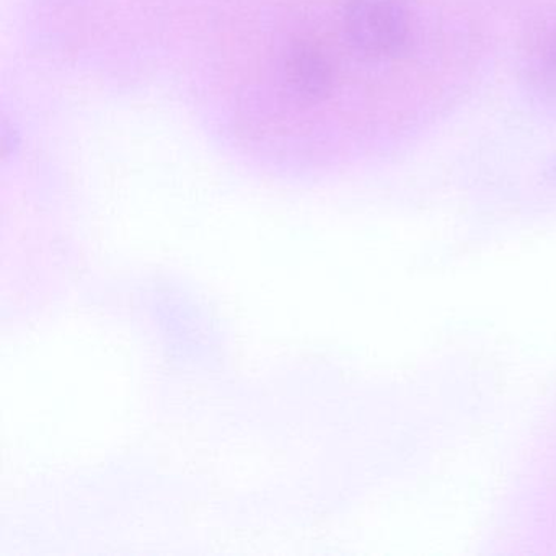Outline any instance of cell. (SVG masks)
Wrapping results in <instances>:
<instances>
[{"instance_id":"2","label":"cell","mask_w":556,"mask_h":556,"mask_svg":"<svg viewBox=\"0 0 556 556\" xmlns=\"http://www.w3.org/2000/svg\"><path fill=\"white\" fill-rule=\"evenodd\" d=\"M286 73L292 90L311 102L325 99L333 86V64L317 41H294L286 58Z\"/></svg>"},{"instance_id":"3","label":"cell","mask_w":556,"mask_h":556,"mask_svg":"<svg viewBox=\"0 0 556 556\" xmlns=\"http://www.w3.org/2000/svg\"><path fill=\"white\" fill-rule=\"evenodd\" d=\"M529 58L533 80L556 92V21L535 31L530 40Z\"/></svg>"},{"instance_id":"1","label":"cell","mask_w":556,"mask_h":556,"mask_svg":"<svg viewBox=\"0 0 556 556\" xmlns=\"http://www.w3.org/2000/svg\"><path fill=\"white\" fill-rule=\"evenodd\" d=\"M343 28L357 53L390 60L412 43L413 15L406 0H344Z\"/></svg>"}]
</instances>
